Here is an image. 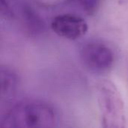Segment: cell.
I'll return each instance as SVG.
<instances>
[{"mask_svg":"<svg viewBox=\"0 0 128 128\" xmlns=\"http://www.w3.org/2000/svg\"><path fill=\"white\" fill-rule=\"evenodd\" d=\"M101 0H64L62 4L85 16H93L98 11Z\"/></svg>","mask_w":128,"mask_h":128,"instance_id":"52a82bcc","label":"cell"},{"mask_svg":"<svg viewBox=\"0 0 128 128\" xmlns=\"http://www.w3.org/2000/svg\"><path fill=\"white\" fill-rule=\"evenodd\" d=\"M51 29L58 36L75 40L84 36L88 29L86 20L76 14L66 13L56 16L50 24Z\"/></svg>","mask_w":128,"mask_h":128,"instance_id":"277c9868","label":"cell"},{"mask_svg":"<svg viewBox=\"0 0 128 128\" xmlns=\"http://www.w3.org/2000/svg\"><path fill=\"white\" fill-rule=\"evenodd\" d=\"M0 10L1 14L8 19H13L15 16L14 9L8 0H0Z\"/></svg>","mask_w":128,"mask_h":128,"instance_id":"ba28073f","label":"cell"},{"mask_svg":"<svg viewBox=\"0 0 128 128\" xmlns=\"http://www.w3.org/2000/svg\"><path fill=\"white\" fill-rule=\"evenodd\" d=\"M1 101L10 106L16 94L19 87V76L10 67L2 64L0 68Z\"/></svg>","mask_w":128,"mask_h":128,"instance_id":"5b68a950","label":"cell"},{"mask_svg":"<svg viewBox=\"0 0 128 128\" xmlns=\"http://www.w3.org/2000/svg\"><path fill=\"white\" fill-rule=\"evenodd\" d=\"M97 97L102 127L125 128L127 119L124 101L116 84L108 80L100 81L97 86Z\"/></svg>","mask_w":128,"mask_h":128,"instance_id":"7a4b0ae2","label":"cell"},{"mask_svg":"<svg viewBox=\"0 0 128 128\" xmlns=\"http://www.w3.org/2000/svg\"><path fill=\"white\" fill-rule=\"evenodd\" d=\"M21 17L26 29L32 34H38L45 29V23L38 14L30 6L22 5Z\"/></svg>","mask_w":128,"mask_h":128,"instance_id":"8992f818","label":"cell"},{"mask_svg":"<svg viewBox=\"0 0 128 128\" xmlns=\"http://www.w3.org/2000/svg\"><path fill=\"white\" fill-rule=\"evenodd\" d=\"M79 54L82 66L95 74H102L110 70L116 60L113 50L100 40L86 42L80 47Z\"/></svg>","mask_w":128,"mask_h":128,"instance_id":"3957f363","label":"cell"},{"mask_svg":"<svg viewBox=\"0 0 128 128\" xmlns=\"http://www.w3.org/2000/svg\"><path fill=\"white\" fill-rule=\"evenodd\" d=\"M54 107L38 99H26L10 104L2 114L0 126L7 128H50L56 125Z\"/></svg>","mask_w":128,"mask_h":128,"instance_id":"6da1fadb","label":"cell"}]
</instances>
